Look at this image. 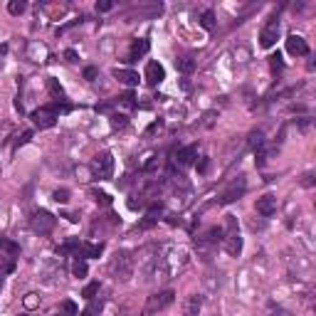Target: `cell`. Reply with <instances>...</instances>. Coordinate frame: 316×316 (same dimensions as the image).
I'll return each mask as SVG.
<instances>
[{
  "instance_id": "obj_9",
  "label": "cell",
  "mask_w": 316,
  "mask_h": 316,
  "mask_svg": "<svg viewBox=\"0 0 316 316\" xmlns=\"http://www.w3.org/2000/svg\"><path fill=\"white\" fill-rule=\"evenodd\" d=\"M143 79H146V84H149V87H158V84L165 79V69H163V65H161V62H153V59H151V62L146 65Z\"/></svg>"
},
{
  "instance_id": "obj_39",
  "label": "cell",
  "mask_w": 316,
  "mask_h": 316,
  "mask_svg": "<svg viewBox=\"0 0 316 316\" xmlns=\"http://www.w3.org/2000/svg\"><path fill=\"white\" fill-rule=\"evenodd\" d=\"M65 218H67L69 222H77V220H79V215H74V213H69V215H65Z\"/></svg>"
},
{
  "instance_id": "obj_34",
  "label": "cell",
  "mask_w": 316,
  "mask_h": 316,
  "mask_svg": "<svg viewBox=\"0 0 316 316\" xmlns=\"http://www.w3.org/2000/svg\"><path fill=\"white\" fill-rule=\"evenodd\" d=\"M111 8H114L111 0H101V3H96V13H109Z\"/></svg>"
},
{
  "instance_id": "obj_12",
  "label": "cell",
  "mask_w": 316,
  "mask_h": 316,
  "mask_svg": "<svg viewBox=\"0 0 316 316\" xmlns=\"http://www.w3.org/2000/svg\"><path fill=\"white\" fill-rule=\"evenodd\" d=\"M287 52L294 57H306L309 55V45L302 35H289L287 37Z\"/></svg>"
},
{
  "instance_id": "obj_43",
  "label": "cell",
  "mask_w": 316,
  "mask_h": 316,
  "mask_svg": "<svg viewBox=\"0 0 316 316\" xmlns=\"http://www.w3.org/2000/svg\"><path fill=\"white\" fill-rule=\"evenodd\" d=\"M275 316H279V314H275Z\"/></svg>"
},
{
  "instance_id": "obj_17",
  "label": "cell",
  "mask_w": 316,
  "mask_h": 316,
  "mask_svg": "<svg viewBox=\"0 0 316 316\" xmlns=\"http://www.w3.org/2000/svg\"><path fill=\"white\" fill-rule=\"evenodd\" d=\"M176 69L183 72V74H191L193 69H195V59H193L191 55H180L178 59H176Z\"/></svg>"
},
{
  "instance_id": "obj_3",
  "label": "cell",
  "mask_w": 316,
  "mask_h": 316,
  "mask_svg": "<svg viewBox=\"0 0 316 316\" xmlns=\"http://www.w3.org/2000/svg\"><path fill=\"white\" fill-rule=\"evenodd\" d=\"M30 119H32V124L37 126V129H52L57 124V119H59V107L57 104L40 107V109H35L30 114Z\"/></svg>"
},
{
  "instance_id": "obj_6",
  "label": "cell",
  "mask_w": 316,
  "mask_h": 316,
  "mask_svg": "<svg viewBox=\"0 0 316 316\" xmlns=\"http://www.w3.org/2000/svg\"><path fill=\"white\" fill-rule=\"evenodd\" d=\"M245 191H247V183H245V178L240 176V178H235L233 183L220 193L218 203H220V205H230V203H235V200H240V198L245 195Z\"/></svg>"
},
{
  "instance_id": "obj_23",
  "label": "cell",
  "mask_w": 316,
  "mask_h": 316,
  "mask_svg": "<svg viewBox=\"0 0 316 316\" xmlns=\"http://www.w3.org/2000/svg\"><path fill=\"white\" fill-rule=\"evenodd\" d=\"M25 8H28V3H25V0H10L8 13H10V15H23V13H25Z\"/></svg>"
},
{
  "instance_id": "obj_24",
  "label": "cell",
  "mask_w": 316,
  "mask_h": 316,
  "mask_svg": "<svg viewBox=\"0 0 316 316\" xmlns=\"http://www.w3.org/2000/svg\"><path fill=\"white\" fill-rule=\"evenodd\" d=\"M111 129L116 131V129H126V124H129V119H126L124 114H111Z\"/></svg>"
},
{
  "instance_id": "obj_20",
  "label": "cell",
  "mask_w": 316,
  "mask_h": 316,
  "mask_svg": "<svg viewBox=\"0 0 316 316\" xmlns=\"http://www.w3.org/2000/svg\"><path fill=\"white\" fill-rule=\"evenodd\" d=\"M87 272H89V267H87V260H82V257H77V260L72 262V275L74 277H87Z\"/></svg>"
},
{
  "instance_id": "obj_27",
  "label": "cell",
  "mask_w": 316,
  "mask_h": 316,
  "mask_svg": "<svg viewBox=\"0 0 316 316\" xmlns=\"http://www.w3.org/2000/svg\"><path fill=\"white\" fill-rule=\"evenodd\" d=\"M59 314L62 316H77L79 314V309H77V304L74 302H69L67 299V302H62V311H59Z\"/></svg>"
},
{
  "instance_id": "obj_30",
  "label": "cell",
  "mask_w": 316,
  "mask_h": 316,
  "mask_svg": "<svg viewBox=\"0 0 316 316\" xmlns=\"http://www.w3.org/2000/svg\"><path fill=\"white\" fill-rule=\"evenodd\" d=\"M200 25H203L205 30L215 28V15H213V10H205V13H203V17H200Z\"/></svg>"
},
{
  "instance_id": "obj_11",
  "label": "cell",
  "mask_w": 316,
  "mask_h": 316,
  "mask_svg": "<svg viewBox=\"0 0 316 316\" xmlns=\"http://www.w3.org/2000/svg\"><path fill=\"white\" fill-rule=\"evenodd\" d=\"M255 207H257V213H260V215H264V218H272V215L277 213V195H272V193H264L262 198H257Z\"/></svg>"
},
{
  "instance_id": "obj_5",
  "label": "cell",
  "mask_w": 316,
  "mask_h": 316,
  "mask_svg": "<svg viewBox=\"0 0 316 316\" xmlns=\"http://www.w3.org/2000/svg\"><path fill=\"white\" fill-rule=\"evenodd\" d=\"M57 225V218L52 213H47V210H37L32 218H30V230L37 235H50L55 230Z\"/></svg>"
},
{
  "instance_id": "obj_28",
  "label": "cell",
  "mask_w": 316,
  "mask_h": 316,
  "mask_svg": "<svg viewBox=\"0 0 316 316\" xmlns=\"http://www.w3.org/2000/svg\"><path fill=\"white\" fill-rule=\"evenodd\" d=\"M28 55L35 59V62H40V57L47 55V50L42 47V45H30V50H28Z\"/></svg>"
},
{
  "instance_id": "obj_25",
  "label": "cell",
  "mask_w": 316,
  "mask_h": 316,
  "mask_svg": "<svg viewBox=\"0 0 316 316\" xmlns=\"http://www.w3.org/2000/svg\"><path fill=\"white\" fill-rule=\"evenodd\" d=\"M23 304H25V309H37V306H40V294H35V291L25 294Z\"/></svg>"
},
{
  "instance_id": "obj_40",
  "label": "cell",
  "mask_w": 316,
  "mask_h": 316,
  "mask_svg": "<svg viewBox=\"0 0 316 316\" xmlns=\"http://www.w3.org/2000/svg\"><path fill=\"white\" fill-rule=\"evenodd\" d=\"M77 316H94V314H92V311L87 309V311H82V314H77Z\"/></svg>"
},
{
  "instance_id": "obj_41",
  "label": "cell",
  "mask_w": 316,
  "mask_h": 316,
  "mask_svg": "<svg viewBox=\"0 0 316 316\" xmlns=\"http://www.w3.org/2000/svg\"><path fill=\"white\" fill-rule=\"evenodd\" d=\"M0 289H3V277H0Z\"/></svg>"
},
{
  "instance_id": "obj_33",
  "label": "cell",
  "mask_w": 316,
  "mask_h": 316,
  "mask_svg": "<svg viewBox=\"0 0 316 316\" xmlns=\"http://www.w3.org/2000/svg\"><path fill=\"white\" fill-rule=\"evenodd\" d=\"M269 67H272V72H279V69L284 67V65H282V55H279V52H275V55L269 57Z\"/></svg>"
},
{
  "instance_id": "obj_21",
  "label": "cell",
  "mask_w": 316,
  "mask_h": 316,
  "mask_svg": "<svg viewBox=\"0 0 316 316\" xmlns=\"http://www.w3.org/2000/svg\"><path fill=\"white\" fill-rule=\"evenodd\" d=\"M116 107H126V109H136V96H134V92H126V94H121L119 99H116Z\"/></svg>"
},
{
  "instance_id": "obj_2",
  "label": "cell",
  "mask_w": 316,
  "mask_h": 316,
  "mask_svg": "<svg viewBox=\"0 0 316 316\" xmlns=\"http://www.w3.org/2000/svg\"><path fill=\"white\" fill-rule=\"evenodd\" d=\"M222 247L230 257H240L242 252V237H240V230H237V218L235 215H227L225 218V230H222Z\"/></svg>"
},
{
  "instance_id": "obj_18",
  "label": "cell",
  "mask_w": 316,
  "mask_h": 316,
  "mask_svg": "<svg viewBox=\"0 0 316 316\" xmlns=\"http://www.w3.org/2000/svg\"><path fill=\"white\" fill-rule=\"evenodd\" d=\"M200 306H203V299L198 294L188 297V302H185V316H198L200 314Z\"/></svg>"
},
{
  "instance_id": "obj_8",
  "label": "cell",
  "mask_w": 316,
  "mask_h": 316,
  "mask_svg": "<svg viewBox=\"0 0 316 316\" xmlns=\"http://www.w3.org/2000/svg\"><path fill=\"white\" fill-rule=\"evenodd\" d=\"M277 40H279V20H277V17H269L267 25H264L260 32V45L264 50H269V47H275Z\"/></svg>"
},
{
  "instance_id": "obj_7",
  "label": "cell",
  "mask_w": 316,
  "mask_h": 316,
  "mask_svg": "<svg viewBox=\"0 0 316 316\" xmlns=\"http://www.w3.org/2000/svg\"><path fill=\"white\" fill-rule=\"evenodd\" d=\"M176 302V294L171 291V289H165V291H158V294H153L149 297V304H146V311L149 314H156V311H163L168 309L171 304Z\"/></svg>"
},
{
  "instance_id": "obj_26",
  "label": "cell",
  "mask_w": 316,
  "mask_h": 316,
  "mask_svg": "<svg viewBox=\"0 0 316 316\" xmlns=\"http://www.w3.org/2000/svg\"><path fill=\"white\" fill-rule=\"evenodd\" d=\"M52 200H55V203H59V205L69 203V191H67V188H57V191L52 193Z\"/></svg>"
},
{
  "instance_id": "obj_29",
  "label": "cell",
  "mask_w": 316,
  "mask_h": 316,
  "mask_svg": "<svg viewBox=\"0 0 316 316\" xmlns=\"http://www.w3.org/2000/svg\"><path fill=\"white\" fill-rule=\"evenodd\" d=\"M249 146H252L255 151L264 146V136H262V131H252V134H249Z\"/></svg>"
},
{
  "instance_id": "obj_14",
  "label": "cell",
  "mask_w": 316,
  "mask_h": 316,
  "mask_svg": "<svg viewBox=\"0 0 316 316\" xmlns=\"http://www.w3.org/2000/svg\"><path fill=\"white\" fill-rule=\"evenodd\" d=\"M114 77L121 84H126V87H136L138 84V74L134 69H114Z\"/></svg>"
},
{
  "instance_id": "obj_35",
  "label": "cell",
  "mask_w": 316,
  "mask_h": 316,
  "mask_svg": "<svg viewBox=\"0 0 316 316\" xmlns=\"http://www.w3.org/2000/svg\"><path fill=\"white\" fill-rule=\"evenodd\" d=\"M96 74H99V72H96V67H87V69H84V79H87V82H94Z\"/></svg>"
},
{
  "instance_id": "obj_19",
  "label": "cell",
  "mask_w": 316,
  "mask_h": 316,
  "mask_svg": "<svg viewBox=\"0 0 316 316\" xmlns=\"http://www.w3.org/2000/svg\"><path fill=\"white\" fill-rule=\"evenodd\" d=\"M72 252L79 257V252H82V242H79V240H69L62 247H57V255H72Z\"/></svg>"
},
{
  "instance_id": "obj_16",
  "label": "cell",
  "mask_w": 316,
  "mask_h": 316,
  "mask_svg": "<svg viewBox=\"0 0 316 316\" xmlns=\"http://www.w3.org/2000/svg\"><path fill=\"white\" fill-rule=\"evenodd\" d=\"M104 252V242H99V245H94V242H82V252H79V257H99Z\"/></svg>"
},
{
  "instance_id": "obj_1",
  "label": "cell",
  "mask_w": 316,
  "mask_h": 316,
  "mask_svg": "<svg viewBox=\"0 0 316 316\" xmlns=\"http://www.w3.org/2000/svg\"><path fill=\"white\" fill-rule=\"evenodd\" d=\"M109 272L119 282H129L134 277V255L129 249H119L109 262Z\"/></svg>"
},
{
  "instance_id": "obj_10",
  "label": "cell",
  "mask_w": 316,
  "mask_h": 316,
  "mask_svg": "<svg viewBox=\"0 0 316 316\" xmlns=\"http://www.w3.org/2000/svg\"><path fill=\"white\" fill-rule=\"evenodd\" d=\"M151 50V45L146 37H136V40H131V47H129V55H126V62L131 65V62H138L141 57L146 55Z\"/></svg>"
},
{
  "instance_id": "obj_4",
  "label": "cell",
  "mask_w": 316,
  "mask_h": 316,
  "mask_svg": "<svg viewBox=\"0 0 316 316\" xmlns=\"http://www.w3.org/2000/svg\"><path fill=\"white\" fill-rule=\"evenodd\" d=\"M92 173L99 180H109L111 173H114V156L109 151H99L92 158Z\"/></svg>"
},
{
  "instance_id": "obj_32",
  "label": "cell",
  "mask_w": 316,
  "mask_h": 316,
  "mask_svg": "<svg viewBox=\"0 0 316 316\" xmlns=\"http://www.w3.org/2000/svg\"><path fill=\"white\" fill-rule=\"evenodd\" d=\"M96 291H99V282H92V284H87V287H84L82 297H84V299H89V302H92V299L96 297Z\"/></svg>"
},
{
  "instance_id": "obj_31",
  "label": "cell",
  "mask_w": 316,
  "mask_h": 316,
  "mask_svg": "<svg viewBox=\"0 0 316 316\" xmlns=\"http://www.w3.org/2000/svg\"><path fill=\"white\" fill-rule=\"evenodd\" d=\"M156 222H158V218H156V213H149V215H146L143 220L138 222V230H149V227H153Z\"/></svg>"
},
{
  "instance_id": "obj_36",
  "label": "cell",
  "mask_w": 316,
  "mask_h": 316,
  "mask_svg": "<svg viewBox=\"0 0 316 316\" xmlns=\"http://www.w3.org/2000/svg\"><path fill=\"white\" fill-rule=\"evenodd\" d=\"M30 138H32V131H25V134H23V136L17 138V146H25V143H28Z\"/></svg>"
},
{
  "instance_id": "obj_38",
  "label": "cell",
  "mask_w": 316,
  "mask_h": 316,
  "mask_svg": "<svg viewBox=\"0 0 316 316\" xmlns=\"http://www.w3.org/2000/svg\"><path fill=\"white\" fill-rule=\"evenodd\" d=\"M207 171V158H200V163H198V173H205Z\"/></svg>"
},
{
  "instance_id": "obj_37",
  "label": "cell",
  "mask_w": 316,
  "mask_h": 316,
  "mask_svg": "<svg viewBox=\"0 0 316 316\" xmlns=\"http://www.w3.org/2000/svg\"><path fill=\"white\" fill-rule=\"evenodd\" d=\"M65 59H67V62H77V52H74V50H67V52H65Z\"/></svg>"
},
{
  "instance_id": "obj_42",
  "label": "cell",
  "mask_w": 316,
  "mask_h": 316,
  "mask_svg": "<svg viewBox=\"0 0 316 316\" xmlns=\"http://www.w3.org/2000/svg\"><path fill=\"white\" fill-rule=\"evenodd\" d=\"M55 316H62V314H55Z\"/></svg>"
},
{
  "instance_id": "obj_13",
  "label": "cell",
  "mask_w": 316,
  "mask_h": 316,
  "mask_svg": "<svg viewBox=\"0 0 316 316\" xmlns=\"http://www.w3.org/2000/svg\"><path fill=\"white\" fill-rule=\"evenodd\" d=\"M195 158H198V146H183V149H178V153H176V163H178L180 168L193 165Z\"/></svg>"
},
{
  "instance_id": "obj_15",
  "label": "cell",
  "mask_w": 316,
  "mask_h": 316,
  "mask_svg": "<svg viewBox=\"0 0 316 316\" xmlns=\"http://www.w3.org/2000/svg\"><path fill=\"white\" fill-rule=\"evenodd\" d=\"M47 89H50V94H52V99H55L57 104L67 99V96H65V89H62V84L57 82L55 77H47Z\"/></svg>"
},
{
  "instance_id": "obj_22",
  "label": "cell",
  "mask_w": 316,
  "mask_h": 316,
  "mask_svg": "<svg viewBox=\"0 0 316 316\" xmlns=\"http://www.w3.org/2000/svg\"><path fill=\"white\" fill-rule=\"evenodd\" d=\"M92 198H94V203H99V205H104V207H109L111 205V195L109 193H104V191H92Z\"/></svg>"
}]
</instances>
